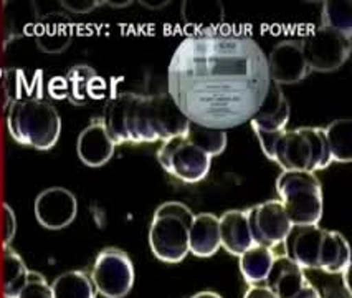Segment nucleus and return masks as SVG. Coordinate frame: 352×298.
Returning <instances> with one entry per match:
<instances>
[{
	"label": "nucleus",
	"mask_w": 352,
	"mask_h": 298,
	"mask_svg": "<svg viewBox=\"0 0 352 298\" xmlns=\"http://www.w3.org/2000/svg\"><path fill=\"white\" fill-rule=\"evenodd\" d=\"M270 85L265 52L253 39L233 32L187 36L167 70V95L184 116L220 131L252 120Z\"/></svg>",
	"instance_id": "f257e3e1"
},
{
	"label": "nucleus",
	"mask_w": 352,
	"mask_h": 298,
	"mask_svg": "<svg viewBox=\"0 0 352 298\" xmlns=\"http://www.w3.org/2000/svg\"><path fill=\"white\" fill-rule=\"evenodd\" d=\"M103 123L114 145H141L184 136L189 120L167 93L139 95L122 92L108 100Z\"/></svg>",
	"instance_id": "f03ea898"
},
{
	"label": "nucleus",
	"mask_w": 352,
	"mask_h": 298,
	"mask_svg": "<svg viewBox=\"0 0 352 298\" xmlns=\"http://www.w3.org/2000/svg\"><path fill=\"white\" fill-rule=\"evenodd\" d=\"M7 129L20 145L48 151L60 140L61 120L50 101L36 96L15 98L7 111Z\"/></svg>",
	"instance_id": "7ed1b4c3"
},
{
	"label": "nucleus",
	"mask_w": 352,
	"mask_h": 298,
	"mask_svg": "<svg viewBox=\"0 0 352 298\" xmlns=\"http://www.w3.org/2000/svg\"><path fill=\"white\" fill-rule=\"evenodd\" d=\"M270 159L283 171L326 169L333 162L322 128L285 129L276 136Z\"/></svg>",
	"instance_id": "20e7f679"
},
{
	"label": "nucleus",
	"mask_w": 352,
	"mask_h": 298,
	"mask_svg": "<svg viewBox=\"0 0 352 298\" xmlns=\"http://www.w3.org/2000/svg\"><path fill=\"white\" fill-rule=\"evenodd\" d=\"M194 219L186 204L164 202L154 212L149 228V246L161 262L179 264L189 254V227Z\"/></svg>",
	"instance_id": "39448f33"
},
{
	"label": "nucleus",
	"mask_w": 352,
	"mask_h": 298,
	"mask_svg": "<svg viewBox=\"0 0 352 298\" xmlns=\"http://www.w3.org/2000/svg\"><path fill=\"white\" fill-rule=\"evenodd\" d=\"M276 193L293 226H318L322 219V187L314 173L283 171Z\"/></svg>",
	"instance_id": "423d86ee"
},
{
	"label": "nucleus",
	"mask_w": 352,
	"mask_h": 298,
	"mask_svg": "<svg viewBox=\"0 0 352 298\" xmlns=\"http://www.w3.org/2000/svg\"><path fill=\"white\" fill-rule=\"evenodd\" d=\"M157 161L164 171L187 184H195L206 179L212 164V158L184 136L162 141L157 149Z\"/></svg>",
	"instance_id": "0eeeda50"
},
{
	"label": "nucleus",
	"mask_w": 352,
	"mask_h": 298,
	"mask_svg": "<svg viewBox=\"0 0 352 298\" xmlns=\"http://www.w3.org/2000/svg\"><path fill=\"white\" fill-rule=\"evenodd\" d=\"M300 42L309 72L329 73L338 70L349 58L352 48V39L322 25Z\"/></svg>",
	"instance_id": "6e6552de"
},
{
	"label": "nucleus",
	"mask_w": 352,
	"mask_h": 298,
	"mask_svg": "<svg viewBox=\"0 0 352 298\" xmlns=\"http://www.w3.org/2000/svg\"><path fill=\"white\" fill-rule=\"evenodd\" d=\"M89 279L101 297L124 298L134 285V265L126 252L104 248L98 254Z\"/></svg>",
	"instance_id": "1a4fd4ad"
},
{
	"label": "nucleus",
	"mask_w": 352,
	"mask_h": 298,
	"mask_svg": "<svg viewBox=\"0 0 352 298\" xmlns=\"http://www.w3.org/2000/svg\"><path fill=\"white\" fill-rule=\"evenodd\" d=\"M247 217L255 246L268 247L272 251L283 244L293 226L280 201L258 204L247 211Z\"/></svg>",
	"instance_id": "9d476101"
},
{
	"label": "nucleus",
	"mask_w": 352,
	"mask_h": 298,
	"mask_svg": "<svg viewBox=\"0 0 352 298\" xmlns=\"http://www.w3.org/2000/svg\"><path fill=\"white\" fill-rule=\"evenodd\" d=\"M34 211L40 226L48 231H61L76 219L78 201L65 187H48L36 195Z\"/></svg>",
	"instance_id": "9b49d317"
},
{
	"label": "nucleus",
	"mask_w": 352,
	"mask_h": 298,
	"mask_svg": "<svg viewBox=\"0 0 352 298\" xmlns=\"http://www.w3.org/2000/svg\"><path fill=\"white\" fill-rule=\"evenodd\" d=\"M272 83L294 85L308 76L309 68L305 62L300 40H283L276 43L267 56Z\"/></svg>",
	"instance_id": "f8f14e48"
},
{
	"label": "nucleus",
	"mask_w": 352,
	"mask_h": 298,
	"mask_svg": "<svg viewBox=\"0 0 352 298\" xmlns=\"http://www.w3.org/2000/svg\"><path fill=\"white\" fill-rule=\"evenodd\" d=\"M324 228L319 226H292L281 246H285L286 257L298 267L318 270L319 252H321Z\"/></svg>",
	"instance_id": "ddd939ff"
},
{
	"label": "nucleus",
	"mask_w": 352,
	"mask_h": 298,
	"mask_svg": "<svg viewBox=\"0 0 352 298\" xmlns=\"http://www.w3.org/2000/svg\"><path fill=\"white\" fill-rule=\"evenodd\" d=\"M114 145L108 129L103 123V118L91 120L76 141V153L85 166L101 167L104 166L114 154Z\"/></svg>",
	"instance_id": "4468645a"
},
{
	"label": "nucleus",
	"mask_w": 352,
	"mask_h": 298,
	"mask_svg": "<svg viewBox=\"0 0 352 298\" xmlns=\"http://www.w3.org/2000/svg\"><path fill=\"white\" fill-rule=\"evenodd\" d=\"M289 121V101L278 85L272 83L263 103L253 114L250 123L255 134H276L286 129Z\"/></svg>",
	"instance_id": "2eb2a0df"
},
{
	"label": "nucleus",
	"mask_w": 352,
	"mask_h": 298,
	"mask_svg": "<svg viewBox=\"0 0 352 298\" xmlns=\"http://www.w3.org/2000/svg\"><path fill=\"white\" fill-rule=\"evenodd\" d=\"M220 247L230 255L240 257L245 251L255 246L250 232L247 211H227L219 219Z\"/></svg>",
	"instance_id": "dca6fc26"
},
{
	"label": "nucleus",
	"mask_w": 352,
	"mask_h": 298,
	"mask_svg": "<svg viewBox=\"0 0 352 298\" xmlns=\"http://www.w3.org/2000/svg\"><path fill=\"white\" fill-rule=\"evenodd\" d=\"M265 287H268L278 298H293L300 290L308 285L305 272L286 255H278L270 268Z\"/></svg>",
	"instance_id": "f3484780"
},
{
	"label": "nucleus",
	"mask_w": 352,
	"mask_h": 298,
	"mask_svg": "<svg viewBox=\"0 0 352 298\" xmlns=\"http://www.w3.org/2000/svg\"><path fill=\"white\" fill-rule=\"evenodd\" d=\"M220 248L219 217L208 212L194 215L189 227V254L207 259Z\"/></svg>",
	"instance_id": "a211bd4d"
},
{
	"label": "nucleus",
	"mask_w": 352,
	"mask_h": 298,
	"mask_svg": "<svg viewBox=\"0 0 352 298\" xmlns=\"http://www.w3.org/2000/svg\"><path fill=\"white\" fill-rule=\"evenodd\" d=\"M351 267V248L341 232L326 231L322 235L321 252H319L318 270L326 273H342Z\"/></svg>",
	"instance_id": "6ab92c4d"
},
{
	"label": "nucleus",
	"mask_w": 352,
	"mask_h": 298,
	"mask_svg": "<svg viewBox=\"0 0 352 298\" xmlns=\"http://www.w3.org/2000/svg\"><path fill=\"white\" fill-rule=\"evenodd\" d=\"M275 254L272 248L263 246H253L241 254L240 259V272L243 279L250 285H263L267 280L270 268H272Z\"/></svg>",
	"instance_id": "aec40b11"
},
{
	"label": "nucleus",
	"mask_w": 352,
	"mask_h": 298,
	"mask_svg": "<svg viewBox=\"0 0 352 298\" xmlns=\"http://www.w3.org/2000/svg\"><path fill=\"white\" fill-rule=\"evenodd\" d=\"M324 138L329 148V154L333 161L338 162H351L352 161V120L342 118V120H334L326 128Z\"/></svg>",
	"instance_id": "412c9836"
},
{
	"label": "nucleus",
	"mask_w": 352,
	"mask_h": 298,
	"mask_svg": "<svg viewBox=\"0 0 352 298\" xmlns=\"http://www.w3.org/2000/svg\"><path fill=\"white\" fill-rule=\"evenodd\" d=\"M53 298H96V290L88 273L69 270L61 273L50 285Z\"/></svg>",
	"instance_id": "4be33fe9"
},
{
	"label": "nucleus",
	"mask_w": 352,
	"mask_h": 298,
	"mask_svg": "<svg viewBox=\"0 0 352 298\" xmlns=\"http://www.w3.org/2000/svg\"><path fill=\"white\" fill-rule=\"evenodd\" d=\"M28 277V268L17 252L6 247L2 259V292L6 298H15L23 288Z\"/></svg>",
	"instance_id": "5701e85b"
},
{
	"label": "nucleus",
	"mask_w": 352,
	"mask_h": 298,
	"mask_svg": "<svg viewBox=\"0 0 352 298\" xmlns=\"http://www.w3.org/2000/svg\"><path fill=\"white\" fill-rule=\"evenodd\" d=\"M184 138L197 146L199 149H202L204 153H207L210 158L219 156L227 148V133L190 123V121L186 133H184Z\"/></svg>",
	"instance_id": "b1692460"
},
{
	"label": "nucleus",
	"mask_w": 352,
	"mask_h": 298,
	"mask_svg": "<svg viewBox=\"0 0 352 298\" xmlns=\"http://www.w3.org/2000/svg\"><path fill=\"white\" fill-rule=\"evenodd\" d=\"M93 80H96V72L86 65H76L69 68L67 75V89L69 100L75 105H85L91 95Z\"/></svg>",
	"instance_id": "393cba45"
},
{
	"label": "nucleus",
	"mask_w": 352,
	"mask_h": 298,
	"mask_svg": "<svg viewBox=\"0 0 352 298\" xmlns=\"http://www.w3.org/2000/svg\"><path fill=\"white\" fill-rule=\"evenodd\" d=\"M322 27L333 28L352 39V2L329 0L322 6Z\"/></svg>",
	"instance_id": "a878e982"
},
{
	"label": "nucleus",
	"mask_w": 352,
	"mask_h": 298,
	"mask_svg": "<svg viewBox=\"0 0 352 298\" xmlns=\"http://www.w3.org/2000/svg\"><path fill=\"white\" fill-rule=\"evenodd\" d=\"M72 42V32L67 23L53 22L52 25H43L40 35L36 36V43L43 52L58 53L68 47Z\"/></svg>",
	"instance_id": "bb28decb"
},
{
	"label": "nucleus",
	"mask_w": 352,
	"mask_h": 298,
	"mask_svg": "<svg viewBox=\"0 0 352 298\" xmlns=\"http://www.w3.org/2000/svg\"><path fill=\"white\" fill-rule=\"evenodd\" d=\"M15 298H53L50 284L38 272L28 270V277L23 288Z\"/></svg>",
	"instance_id": "cd10ccee"
},
{
	"label": "nucleus",
	"mask_w": 352,
	"mask_h": 298,
	"mask_svg": "<svg viewBox=\"0 0 352 298\" xmlns=\"http://www.w3.org/2000/svg\"><path fill=\"white\" fill-rule=\"evenodd\" d=\"M15 232H17L15 212L9 204H2V211H0V239H2L3 247L10 246L15 237Z\"/></svg>",
	"instance_id": "c85d7f7f"
},
{
	"label": "nucleus",
	"mask_w": 352,
	"mask_h": 298,
	"mask_svg": "<svg viewBox=\"0 0 352 298\" xmlns=\"http://www.w3.org/2000/svg\"><path fill=\"white\" fill-rule=\"evenodd\" d=\"M60 6L72 14H88L100 6H104V0H61Z\"/></svg>",
	"instance_id": "c756f323"
},
{
	"label": "nucleus",
	"mask_w": 352,
	"mask_h": 298,
	"mask_svg": "<svg viewBox=\"0 0 352 298\" xmlns=\"http://www.w3.org/2000/svg\"><path fill=\"white\" fill-rule=\"evenodd\" d=\"M243 298H278V297L268 287H265V285H252V287L245 292Z\"/></svg>",
	"instance_id": "7c9ffc66"
},
{
	"label": "nucleus",
	"mask_w": 352,
	"mask_h": 298,
	"mask_svg": "<svg viewBox=\"0 0 352 298\" xmlns=\"http://www.w3.org/2000/svg\"><path fill=\"white\" fill-rule=\"evenodd\" d=\"M293 298H322V297H321V293H319L318 290L313 287V285L308 284V285H305V287H302Z\"/></svg>",
	"instance_id": "2f4dec72"
},
{
	"label": "nucleus",
	"mask_w": 352,
	"mask_h": 298,
	"mask_svg": "<svg viewBox=\"0 0 352 298\" xmlns=\"http://www.w3.org/2000/svg\"><path fill=\"white\" fill-rule=\"evenodd\" d=\"M192 298H222V297H220L219 293H215V292H200Z\"/></svg>",
	"instance_id": "473e14b6"
}]
</instances>
